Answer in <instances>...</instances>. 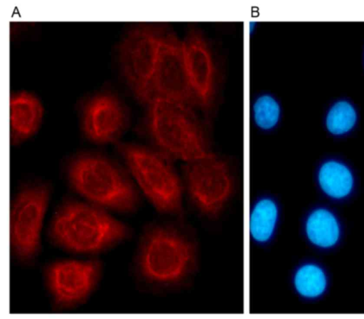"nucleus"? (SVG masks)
Returning <instances> with one entry per match:
<instances>
[{
	"mask_svg": "<svg viewBox=\"0 0 364 319\" xmlns=\"http://www.w3.org/2000/svg\"><path fill=\"white\" fill-rule=\"evenodd\" d=\"M356 118V112L348 102L339 101L330 109L326 117V126L333 134H343L353 127Z\"/></svg>",
	"mask_w": 364,
	"mask_h": 319,
	"instance_id": "6ab92c4d",
	"label": "nucleus"
},
{
	"mask_svg": "<svg viewBox=\"0 0 364 319\" xmlns=\"http://www.w3.org/2000/svg\"><path fill=\"white\" fill-rule=\"evenodd\" d=\"M164 32L147 23L132 26L117 47L120 74L132 95L144 106Z\"/></svg>",
	"mask_w": 364,
	"mask_h": 319,
	"instance_id": "6e6552de",
	"label": "nucleus"
},
{
	"mask_svg": "<svg viewBox=\"0 0 364 319\" xmlns=\"http://www.w3.org/2000/svg\"><path fill=\"white\" fill-rule=\"evenodd\" d=\"M45 108L35 94L25 90L9 95V142L20 145L33 138L43 121Z\"/></svg>",
	"mask_w": 364,
	"mask_h": 319,
	"instance_id": "ddd939ff",
	"label": "nucleus"
},
{
	"mask_svg": "<svg viewBox=\"0 0 364 319\" xmlns=\"http://www.w3.org/2000/svg\"><path fill=\"white\" fill-rule=\"evenodd\" d=\"M187 76L196 102L208 106L213 97L215 72L209 47L202 35H189L183 41Z\"/></svg>",
	"mask_w": 364,
	"mask_h": 319,
	"instance_id": "f8f14e48",
	"label": "nucleus"
},
{
	"mask_svg": "<svg viewBox=\"0 0 364 319\" xmlns=\"http://www.w3.org/2000/svg\"><path fill=\"white\" fill-rule=\"evenodd\" d=\"M186 181L193 203L210 218L221 213L234 189L233 176L228 164L210 152L188 163Z\"/></svg>",
	"mask_w": 364,
	"mask_h": 319,
	"instance_id": "1a4fd4ad",
	"label": "nucleus"
},
{
	"mask_svg": "<svg viewBox=\"0 0 364 319\" xmlns=\"http://www.w3.org/2000/svg\"><path fill=\"white\" fill-rule=\"evenodd\" d=\"M79 119L83 136L93 144L103 145L122 137L129 123V112L117 94L101 90L82 100Z\"/></svg>",
	"mask_w": 364,
	"mask_h": 319,
	"instance_id": "9d476101",
	"label": "nucleus"
},
{
	"mask_svg": "<svg viewBox=\"0 0 364 319\" xmlns=\"http://www.w3.org/2000/svg\"><path fill=\"white\" fill-rule=\"evenodd\" d=\"M104 264L98 257L58 258L42 268L43 289L53 313H65L86 304L98 289Z\"/></svg>",
	"mask_w": 364,
	"mask_h": 319,
	"instance_id": "0eeeda50",
	"label": "nucleus"
},
{
	"mask_svg": "<svg viewBox=\"0 0 364 319\" xmlns=\"http://www.w3.org/2000/svg\"><path fill=\"white\" fill-rule=\"evenodd\" d=\"M145 106L146 129L159 152L187 164L210 152L191 105L159 97Z\"/></svg>",
	"mask_w": 364,
	"mask_h": 319,
	"instance_id": "39448f33",
	"label": "nucleus"
},
{
	"mask_svg": "<svg viewBox=\"0 0 364 319\" xmlns=\"http://www.w3.org/2000/svg\"><path fill=\"white\" fill-rule=\"evenodd\" d=\"M53 194L52 184L32 177L18 184L9 201V261L29 268L42 252V231Z\"/></svg>",
	"mask_w": 364,
	"mask_h": 319,
	"instance_id": "20e7f679",
	"label": "nucleus"
},
{
	"mask_svg": "<svg viewBox=\"0 0 364 319\" xmlns=\"http://www.w3.org/2000/svg\"><path fill=\"white\" fill-rule=\"evenodd\" d=\"M252 111L254 121L262 130H272L279 123L280 106L271 94H264L259 96L254 102Z\"/></svg>",
	"mask_w": 364,
	"mask_h": 319,
	"instance_id": "a211bd4d",
	"label": "nucleus"
},
{
	"mask_svg": "<svg viewBox=\"0 0 364 319\" xmlns=\"http://www.w3.org/2000/svg\"><path fill=\"white\" fill-rule=\"evenodd\" d=\"M48 238L70 254L97 257L129 240L132 228L111 212L77 196L64 198L50 220Z\"/></svg>",
	"mask_w": 364,
	"mask_h": 319,
	"instance_id": "f257e3e1",
	"label": "nucleus"
},
{
	"mask_svg": "<svg viewBox=\"0 0 364 319\" xmlns=\"http://www.w3.org/2000/svg\"><path fill=\"white\" fill-rule=\"evenodd\" d=\"M117 152L141 195L159 213L175 214L182 208L183 186L166 157L147 147L118 142Z\"/></svg>",
	"mask_w": 364,
	"mask_h": 319,
	"instance_id": "423d86ee",
	"label": "nucleus"
},
{
	"mask_svg": "<svg viewBox=\"0 0 364 319\" xmlns=\"http://www.w3.org/2000/svg\"><path fill=\"white\" fill-rule=\"evenodd\" d=\"M194 260L195 249L186 237L168 226L151 225L139 238L129 274L139 290L161 289L183 279Z\"/></svg>",
	"mask_w": 364,
	"mask_h": 319,
	"instance_id": "7ed1b4c3",
	"label": "nucleus"
},
{
	"mask_svg": "<svg viewBox=\"0 0 364 319\" xmlns=\"http://www.w3.org/2000/svg\"><path fill=\"white\" fill-rule=\"evenodd\" d=\"M306 233L309 240L321 247L336 244L340 234L339 225L334 216L328 211L320 208L309 216L306 223Z\"/></svg>",
	"mask_w": 364,
	"mask_h": 319,
	"instance_id": "2eb2a0df",
	"label": "nucleus"
},
{
	"mask_svg": "<svg viewBox=\"0 0 364 319\" xmlns=\"http://www.w3.org/2000/svg\"><path fill=\"white\" fill-rule=\"evenodd\" d=\"M159 97L189 105L196 102L187 76L183 41L165 32L144 106Z\"/></svg>",
	"mask_w": 364,
	"mask_h": 319,
	"instance_id": "9b49d317",
	"label": "nucleus"
},
{
	"mask_svg": "<svg viewBox=\"0 0 364 319\" xmlns=\"http://www.w3.org/2000/svg\"><path fill=\"white\" fill-rule=\"evenodd\" d=\"M280 208L270 194L257 196L251 204L248 218L250 240L259 247H267L274 240L278 228Z\"/></svg>",
	"mask_w": 364,
	"mask_h": 319,
	"instance_id": "4468645a",
	"label": "nucleus"
},
{
	"mask_svg": "<svg viewBox=\"0 0 364 319\" xmlns=\"http://www.w3.org/2000/svg\"><path fill=\"white\" fill-rule=\"evenodd\" d=\"M63 178L76 196L109 212L135 213L141 194L122 164L92 151H81L68 157L62 165Z\"/></svg>",
	"mask_w": 364,
	"mask_h": 319,
	"instance_id": "f03ea898",
	"label": "nucleus"
},
{
	"mask_svg": "<svg viewBox=\"0 0 364 319\" xmlns=\"http://www.w3.org/2000/svg\"><path fill=\"white\" fill-rule=\"evenodd\" d=\"M318 181L323 191L336 198L346 196L353 184L350 170L343 164L335 161L327 162L321 166Z\"/></svg>",
	"mask_w": 364,
	"mask_h": 319,
	"instance_id": "dca6fc26",
	"label": "nucleus"
},
{
	"mask_svg": "<svg viewBox=\"0 0 364 319\" xmlns=\"http://www.w3.org/2000/svg\"><path fill=\"white\" fill-rule=\"evenodd\" d=\"M293 282L297 293L307 298L319 296L326 286L323 272L313 264H305L299 267L294 274Z\"/></svg>",
	"mask_w": 364,
	"mask_h": 319,
	"instance_id": "f3484780",
	"label": "nucleus"
}]
</instances>
